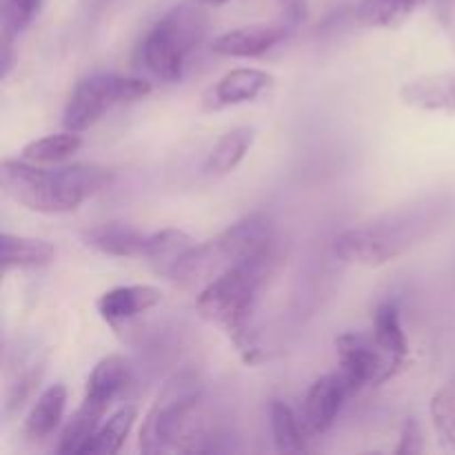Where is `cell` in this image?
Instances as JSON below:
<instances>
[{
    "instance_id": "484cf974",
    "label": "cell",
    "mask_w": 455,
    "mask_h": 455,
    "mask_svg": "<svg viewBox=\"0 0 455 455\" xmlns=\"http://www.w3.org/2000/svg\"><path fill=\"white\" fill-rule=\"evenodd\" d=\"M429 416L438 443L444 449H455V376L431 395Z\"/></svg>"
},
{
    "instance_id": "ba28073f",
    "label": "cell",
    "mask_w": 455,
    "mask_h": 455,
    "mask_svg": "<svg viewBox=\"0 0 455 455\" xmlns=\"http://www.w3.org/2000/svg\"><path fill=\"white\" fill-rule=\"evenodd\" d=\"M336 354L340 363V371L345 373L355 387H378L391 380L403 371V367L394 363L385 351L378 347L373 333L347 331L336 338Z\"/></svg>"
},
{
    "instance_id": "7a4b0ae2",
    "label": "cell",
    "mask_w": 455,
    "mask_h": 455,
    "mask_svg": "<svg viewBox=\"0 0 455 455\" xmlns=\"http://www.w3.org/2000/svg\"><path fill=\"white\" fill-rule=\"evenodd\" d=\"M440 216L443 204L422 200L345 229L333 243V251L349 265L382 267L425 240L440 222Z\"/></svg>"
},
{
    "instance_id": "30bf717a",
    "label": "cell",
    "mask_w": 455,
    "mask_h": 455,
    "mask_svg": "<svg viewBox=\"0 0 455 455\" xmlns=\"http://www.w3.org/2000/svg\"><path fill=\"white\" fill-rule=\"evenodd\" d=\"M47 351L36 342H20L9 351L4 369V416L20 411L44 376Z\"/></svg>"
},
{
    "instance_id": "d6986e66",
    "label": "cell",
    "mask_w": 455,
    "mask_h": 455,
    "mask_svg": "<svg viewBox=\"0 0 455 455\" xmlns=\"http://www.w3.org/2000/svg\"><path fill=\"white\" fill-rule=\"evenodd\" d=\"M373 338H376L378 347L394 360L398 367L404 369L409 358V340L407 333L403 329V320H400L398 302L385 300L376 307L373 311Z\"/></svg>"
},
{
    "instance_id": "4fadbf2b",
    "label": "cell",
    "mask_w": 455,
    "mask_h": 455,
    "mask_svg": "<svg viewBox=\"0 0 455 455\" xmlns=\"http://www.w3.org/2000/svg\"><path fill=\"white\" fill-rule=\"evenodd\" d=\"M271 83H274V76L267 71L256 69V67H238V69L227 71L213 84L204 107L209 111H220L227 107L244 105V102H251L262 96L271 87Z\"/></svg>"
},
{
    "instance_id": "2e32d148",
    "label": "cell",
    "mask_w": 455,
    "mask_h": 455,
    "mask_svg": "<svg viewBox=\"0 0 455 455\" xmlns=\"http://www.w3.org/2000/svg\"><path fill=\"white\" fill-rule=\"evenodd\" d=\"M163 302V291L151 284H124L102 293L96 309L107 324H120L147 314Z\"/></svg>"
},
{
    "instance_id": "83f0119b",
    "label": "cell",
    "mask_w": 455,
    "mask_h": 455,
    "mask_svg": "<svg viewBox=\"0 0 455 455\" xmlns=\"http://www.w3.org/2000/svg\"><path fill=\"white\" fill-rule=\"evenodd\" d=\"M422 431L420 425H418L413 418H409L403 425V431H400V443L398 447L394 449L398 455H411V453H422Z\"/></svg>"
},
{
    "instance_id": "d4e9b609",
    "label": "cell",
    "mask_w": 455,
    "mask_h": 455,
    "mask_svg": "<svg viewBox=\"0 0 455 455\" xmlns=\"http://www.w3.org/2000/svg\"><path fill=\"white\" fill-rule=\"evenodd\" d=\"M269 425L274 435L275 451L278 453H302L307 451V438L302 431L300 420L296 418L293 409L283 400L269 403Z\"/></svg>"
},
{
    "instance_id": "8fae6325",
    "label": "cell",
    "mask_w": 455,
    "mask_h": 455,
    "mask_svg": "<svg viewBox=\"0 0 455 455\" xmlns=\"http://www.w3.org/2000/svg\"><path fill=\"white\" fill-rule=\"evenodd\" d=\"M354 391L355 387L351 385V380L342 371L318 378L309 387L305 403H302V420H305L307 429L315 435L327 434L333 422H336L345 400Z\"/></svg>"
},
{
    "instance_id": "9a60e30c",
    "label": "cell",
    "mask_w": 455,
    "mask_h": 455,
    "mask_svg": "<svg viewBox=\"0 0 455 455\" xmlns=\"http://www.w3.org/2000/svg\"><path fill=\"white\" fill-rule=\"evenodd\" d=\"M196 240L187 231L180 229H160L147 235V247L142 260L151 267L156 275L176 283L178 274L189 260L191 251L196 249Z\"/></svg>"
},
{
    "instance_id": "4dcf8cb0",
    "label": "cell",
    "mask_w": 455,
    "mask_h": 455,
    "mask_svg": "<svg viewBox=\"0 0 455 455\" xmlns=\"http://www.w3.org/2000/svg\"><path fill=\"white\" fill-rule=\"evenodd\" d=\"M200 4H212V7H220V4L231 3V0H198Z\"/></svg>"
},
{
    "instance_id": "9c48e42d",
    "label": "cell",
    "mask_w": 455,
    "mask_h": 455,
    "mask_svg": "<svg viewBox=\"0 0 455 455\" xmlns=\"http://www.w3.org/2000/svg\"><path fill=\"white\" fill-rule=\"evenodd\" d=\"M114 180L116 172L105 167V164L76 163L60 169H52L56 213L76 212L89 198L109 189L114 185Z\"/></svg>"
},
{
    "instance_id": "603a6c76",
    "label": "cell",
    "mask_w": 455,
    "mask_h": 455,
    "mask_svg": "<svg viewBox=\"0 0 455 455\" xmlns=\"http://www.w3.org/2000/svg\"><path fill=\"white\" fill-rule=\"evenodd\" d=\"M138 418L136 404H123L109 416V420L102 422L93 438L89 440L84 455H114L123 449L129 431L133 429V422Z\"/></svg>"
},
{
    "instance_id": "6da1fadb",
    "label": "cell",
    "mask_w": 455,
    "mask_h": 455,
    "mask_svg": "<svg viewBox=\"0 0 455 455\" xmlns=\"http://www.w3.org/2000/svg\"><path fill=\"white\" fill-rule=\"evenodd\" d=\"M269 262L271 256H262L231 267L204 284L196 296V311L200 318L220 327L249 367L262 360L260 342L253 329V314L258 293L269 275Z\"/></svg>"
},
{
    "instance_id": "52a82bcc",
    "label": "cell",
    "mask_w": 455,
    "mask_h": 455,
    "mask_svg": "<svg viewBox=\"0 0 455 455\" xmlns=\"http://www.w3.org/2000/svg\"><path fill=\"white\" fill-rule=\"evenodd\" d=\"M129 382H132V364L127 358L114 354L98 360L84 385L83 403L62 431V438L69 447L80 449L93 438L98 427L102 425L105 413L109 411L114 400L127 389Z\"/></svg>"
},
{
    "instance_id": "277c9868",
    "label": "cell",
    "mask_w": 455,
    "mask_h": 455,
    "mask_svg": "<svg viewBox=\"0 0 455 455\" xmlns=\"http://www.w3.org/2000/svg\"><path fill=\"white\" fill-rule=\"evenodd\" d=\"M271 244H274V225L269 216L249 213L220 231L216 238L196 244L189 260L178 274L176 284L203 289L231 267L271 256Z\"/></svg>"
},
{
    "instance_id": "5bb4252c",
    "label": "cell",
    "mask_w": 455,
    "mask_h": 455,
    "mask_svg": "<svg viewBox=\"0 0 455 455\" xmlns=\"http://www.w3.org/2000/svg\"><path fill=\"white\" fill-rule=\"evenodd\" d=\"M400 100L418 111L455 116V69L409 80L400 87Z\"/></svg>"
},
{
    "instance_id": "7402d4cb",
    "label": "cell",
    "mask_w": 455,
    "mask_h": 455,
    "mask_svg": "<svg viewBox=\"0 0 455 455\" xmlns=\"http://www.w3.org/2000/svg\"><path fill=\"white\" fill-rule=\"evenodd\" d=\"M253 140H256V136H253V129L249 127H235L227 132L209 151L207 160H204V173L227 176V173L234 172L243 163L244 156L251 151Z\"/></svg>"
},
{
    "instance_id": "5b68a950",
    "label": "cell",
    "mask_w": 455,
    "mask_h": 455,
    "mask_svg": "<svg viewBox=\"0 0 455 455\" xmlns=\"http://www.w3.org/2000/svg\"><path fill=\"white\" fill-rule=\"evenodd\" d=\"M207 34V16L200 3H180L149 27L138 47L140 65L163 83H178L185 76L191 52Z\"/></svg>"
},
{
    "instance_id": "4316f807",
    "label": "cell",
    "mask_w": 455,
    "mask_h": 455,
    "mask_svg": "<svg viewBox=\"0 0 455 455\" xmlns=\"http://www.w3.org/2000/svg\"><path fill=\"white\" fill-rule=\"evenodd\" d=\"M40 7H43V0H3V22L20 34L34 22Z\"/></svg>"
},
{
    "instance_id": "e0dca14e",
    "label": "cell",
    "mask_w": 455,
    "mask_h": 455,
    "mask_svg": "<svg viewBox=\"0 0 455 455\" xmlns=\"http://www.w3.org/2000/svg\"><path fill=\"white\" fill-rule=\"evenodd\" d=\"M147 235L127 222H102L83 231L84 247L111 258H142L147 247Z\"/></svg>"
},
{
    "instance_id": "44dd1931",
    "label": "cell",
    "mask_w": 455,
    "mask_h": 455,
    "mask_svg": "<svg viewBox=\"0 0 455 455\" xmlns=\"http://www.w3.org/2000/svg\"><path fill=\"white\" fill-rule=\"evenodd\" d=\"M427 0H360L355 20L369 29H398Z\"/></svg>"
},
{
    "instance_id": "ffe728a7",
    "label": "cell",
    "mask_w": 455,
    "mask_h": 455,
    "mask_svg": "<svg viewBox=\"0 0 455 455\" xmlns=\"http://www.w3.org/2000/svg\"><path fill=\"white\" fill-rule=\"evenodd\" d=\"M67 407V389L65 385H52L36 398L29 416L25 420V435L31 443L47 440L60 425Z\"/></svg>"
},
{
    "instance_id": "ac0fdd59",
    "label": "cell",
    "mask_w": 455,
    "mask_h": 455,
    "mask_svg": "<svg viewBox=\"0 0 455 455\" xmlns=\"http://www.w3.org/2000/svg\"><path fill=\"white\" fill-rule=\"evenodd\" d=\"M53 258H56V247L47 240L13 235L9 231H4L0 238V262L4 274L12 269H40L52 265Z\"/></svg>"
},
{
    "instance_id": "3957f363",
    "label": "cell",
    "mask_w": 455,
    "mask_h": 455,
    "mask_svg": "<svg viewBox=\"0 0 455 455\" xmlns=\"http://www.w3.org/2000/svg\"><path fill=\"white\" fill-rule=\"evenodd\" d=\"M200 387L194 373H178L173 376L156 403L147 411L140 427L138 449L142 453H163V451H204L200 440L204 438L203 427H196L194 413L198 411Z\"/></svg>"
},
{
    "instance_id": "f546056e",
    "label": "cell",
    "mask_w": 455,
    "mask_h": 455,
    "mask_svg": "<svg viewBox=\"0 0 455 455\" xmlns=\"http://www.w3.org/2000/svg\"><path fill=\"white\" fill-rule=\"evenodd\" d=\"M13 36H18L7 22H3V40H0V78L7 80L13 69Z\"/></svg>"
},
{
    "instance_id": "7c38bea8",
    "label": "cell",
    "mask_w": 455,
    "mask_h": 455,
    "mask_svg": "<svg viewBox=\"0 0 455 455\" xmlns=\"http://www.w3.org/2000/svg\"><path fill=\"white\" fill-rule=\"evenodd\" d=\"M291 34L283 20L256 22V25L238 27L213 38L212 49L218 56L227 58H258L283 43Z\"/></svg>"
},
{
    "instance_id": "cb8c5ba5",
    "label": "cell",
    "mask_w": 455,
    "mask_h": 455,
    "mask_svg": "<svg viewBox=\"0 0 455 455\" xmlns=\"http://www.w3.org/2000/svg\"><path fill=\"white\" fill-rule=\"evenodd\" d=\"M80 147H83V136L78 132L65 129L60 133H49V136L27 142L20 149V158L34 164L60 163V160L74 156Z\"/></svg>"
},
{
    "instance_id": "8992f818",
    "label": "cell",
    "mask_w": 455,
    "mask_h": 455,
    "mask_svg": "<svg viewBox=\"0 0 455 455\" xmlns=\"http://www.w3.org/2000/svg\"><path fill=\"white\" fill-rule=\"evenodd\" d=\"M151 93V83L145 78L118 74H92L76 83L67 98L62 124L71 132H87L102 116L124 102L142 100Z\"/></svg>"
},
{
    "instance_id": "f1b7e54d",
    "label": "cell",
    "mask_w": 455,
    "mask_h": 455,
    "mask_svg": "<svg viewBox=\"0 0 455 455\" xmlns=\"http://www.w3.org/2000/svg\"><path fill=\"white\" fill-rule=\"evenodd\" d=\"M275 3L280 9V20L291 31L307 20V13H309L307 0H275Z\"/></svg>"
}]
</instances>
